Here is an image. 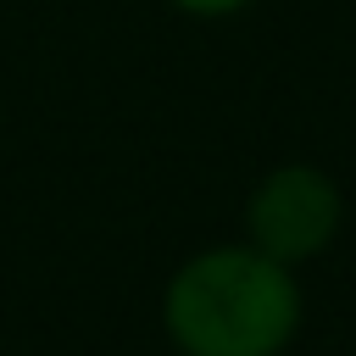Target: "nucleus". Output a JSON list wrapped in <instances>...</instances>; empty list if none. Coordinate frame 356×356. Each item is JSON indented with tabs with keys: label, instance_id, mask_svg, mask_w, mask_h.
Segmentation results:
<instances>
[{
	"label": "nucleus",
	"instance_id": "f257e3e1",
	"mask_svg": "<svg viewBox=\"0 0 356 356\" xmlns=\"http://www.w3.org/2000/svg\"><path fill=\"white\" fill-rule=\"evenodd\" d=\"M300 323V289L256 245H222L167 284V334L184 356H278Z\"/></svg>",
	"mask_w": 356,
	"mask_h": 356
},
{
	"label": "nucleus",
	"instance_id": "f03ea898",
	"mask_svg": "<svg viewBox=\"0 0 356 356\" xmlns=\"http://www.w3.org/2000/svg\"><path fill=\"white\" fill-rule=\"evenodd\" d=\"M339 189L323 167H306V161H289V167H273L256 195H250V245L284 267L317 256L334 234H339Z\"/></svg>",
	"mask_w": 356,
	"mask_h": 356
},
{
	"label": "nucleus",
	"instance_id": "7ed1b4c3",
	"mask_svg": "<svg viewBox=\"0 0 356 356\" xmlns=\"http://www.w3.org/2000/svg\"><path fill=\"white\" fill-rule=\"evenodd\" d=\"M172 6L189 17H228V11H245L250 0H172Z\"/></svg>",
	"mask_w": 356,
	"mask_h": 356
}]
</instances>
